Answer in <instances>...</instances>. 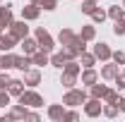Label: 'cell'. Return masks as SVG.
Here are the masks:
<instances>
[{"mask_svg":"<svg viewBox=\"0 0 125 122\" xmlns=\"http://www.w3.org/2000/svg\"><path fill=\"white\" fill-rule=\"evenodd\" d=\"M118 108H123V110H125V98H123V101H118Z\"/></svg>","mask_w":125,"mask_h":122,"instance_id":"836d02e7","label":"cell"},{"mask_svg":"<svg viewBox=\"0 0 125 122\" xmlns=\"http://www.w3.org/2000/svg\"><path fill=\"white\" fill-rule=\"evenodd\" d=\"M22 15H24V19H36V17H39V5H36V2H31V5H27Z\"/></svg>","mask_w":125,"mask_h":122,"instance_id":"5bb4252c","label":"cell"},{"mask_svg":"<svg viewBox=\"0 0 125 122\" xmlns=\"http://www.w3.org/2000/svg\"><path fill=\"white\" fill-rule=\"evenodd\" d=\"M10 103V93H5V89H0V108H5Z\"/></svg>","mask_w":125,"mask_h":122,"instance_id":"f546056e","label":"cell"},{"mask_svg":"<svg viewBox=\"0 0 125 122\" xmlns=\"http://www.w3.org/2000/svg\"><path fill=\"white\" fill-rule=\"evenodd\" d=\"M92 19H94V22H104V19H106V12H104V10H94Z\"/></svg>","mask_w":125,"mask_h":122,"instance_id":"83f0119b","label":"cell"},{"mask_svg":"<svg viewBox=\"0 0 125 122\" xmlns=\"http://www.w3.org/2000/svg\"><path fill=\"white\" fill-rule=\"evenodd\" d=\"M113 31H115L118 36H123V34H125V17L115 19V26H113Z\"/></svg>","mask_w":125,"mask_h":122,"instance_id":"603a6c76","label":"cell"},{"mask_svg":"<svg viewBox=\"0 0 125 122\" xmlns=\"http://www.w3.org/2000/svg\"><path fill=\"white\" fill-rule=\"evenodd\" d=\"M75 77H77V74H72V72H65V74H62V86L72 89V86H75Z\"/></svg>","mask_w":125,"mask_h":122,"instance_id":"7402d4cb","label":"cell"},{"mask_svg":"<svg viewBox=\"0 0 125 122\" xmlns=\"http://www.w3.org/2000/svg\"><path fill=\"white\" fill-rule=\"evenodd\" d=\"M94 34H96V31H94V26H84V29H82V34H79V36H82L84 41H92V38H94Z\"/></svg>","mask_w":125,"mask_h":122,"instance_id":"d4e9b609","label":"cell"},{"mask_svg":"<svg viewBox=\"0 0 125 122\" xmlns=\"http://www.w3.org/2000/svg\"><path fill=\"white\" fill-rule=\"evenodd\" d=\"M10 86V77L7 74H0V89H7Z\"/></svg>","mask_w":125,"mask_h":122,"instance_id":"1f68e13d","label":"cell"},{"mask_svg":"<svg viewBox=\"0 0 125 122\" xmlns=\"http://www.w3.org/2000/svg\"><path fill=\"white\" fill-rule=\"evenodd\" d=\"M10 34L15 36L17 41L27 38V34H29V26H27V22H12V24H10Z\"/></svg>","mask_w":125,"mask_h":122,"instance_id":"3957f363","label":"cell"},{"mask_svg":"<svg viewBox=\"0 0 125 122\" xmlns=\"http://www.w3.org/2000/svg\"><path fill=\"white\" fill-rule=\"evenodd\" d=\"M17 43V38L12 36V34H7V36H0V50L5 53V50H10V48Z\"/></svg>","mask_w":125,"mask_h":122,"instance_id":"30bf717a","label":"cell"},{"mask_svg":"<svg viewBox=\"0 0 125 122\" xmlns=\"http://www.w3.org/2000/svg\"><path fill=\"white\" fill-rule=\"evenodd\" d=\"M94 2H96V0H94Z\"/></svg>","mask_w":125,"mask_h":122,"instance_id":"e575fe53","label":"cell"},{"mask_svg":"<svg viewBox=\"0 0 125 122\" xmlns=\"http://www.w3.org/2000/svg\"><path fill=\"white\" fill-rule=\"evenodd\" d=\"M104 96H106V86L104 84L101 86L99 84H92V98H104Z\"/></svg>","mask_w":125,"mask_h":122,"instance_id":"d6986e66","label":"cell"},{"mask_svg":"<svg viewBox=\"0 0 125 122\" xmlns=\"http://www.w3.org/2000/svg\"><path fill=\"white\" fill-rule=\"evenodd\" d=\"M15 67V55H0V70Z\"/></svg>","mask_w":125,"mask_h":122,"instance_id":"ac0fdd59","label":"cell"},{"mask_svg":"<svg viewBox=\"0 0 125 122\" xmlns=\"http://www.w3.org/2000/svg\"><path fill=\"white\" fill-rule=\"evenodd\" d=\"M108 17L111 19H120V17H123V10H120L118 5H113V7L108 10Z\"/></svg>","mask_w":125,"mask_h":122,"instance_id":"484cf974","label":"cell"},{"mask_svg":"<svg viewBox=\"0 0 125 122\" xmlns=\"http://www.w3.org/2000/svg\"><path fill=\"white\" fill-rule=\"evenodd\" d=\"M19 103L39 108V105H43V98H41L39 93H34V91H22V96H19Z\"/></svg>","mask_w":125,"mask_h":122,"instance_id":"7a4b0ae2","label":"cell"},{"mask_svg":"<svg viewBox=\"0 0 125 122\" xmlns=\"http://www.w3.org/2000/svg\"><path fill=\"white\" fill-rule=\"evenodd\" d=\"M70 58H72V53H70V50H67V48H65V50H62V53H55V55H53V58H51V62H53V65H55V67H65V62L70 60Z\"/></svg>","mask_w":125,"mask_h":122,"instance_id":"8992f818","label":"cell"},{"mask_svg":"<svg viewBox=\"0 0 125 122\" xmlns=\"http://www.w3.org/2000/svg\"><path fill=\"white\" fill-rule=\"evenodd\" d=\"M84 98H87V96H84L82 91H72V89H70L62 103H67V105H79V103H84Z\"/></svg>","mask_w":125,"mask_h":122,"instance_id":"5b68a950","label":"cell"},{"mask_svg":"<svg viewBox=\"0 0 125 122\" xmlns=\"http://www.w3.org/2000/svg\"><path fill=\"white\" fill-rule=\"evenodd\" d=\"M82 81H84V84H89V86H92L94 81H96V72H94V70H89V67H87V72H84V74H82Z\"/></svg>","mask_w":125,"mask_h":122,"instance_id":"44dd1931","label":"cell"},{"mask_svg":"<svg viewBox=\"0 0 125 122\" xmlns=\"http://www.w3.org/2000/svg\"><path fill=\"white\" fill-rule=\"evenodd\" d=\"M36 41H39V48L41 50H46V53L53 50V38H51V34L46 29H36Z\"/></svg>","mask_w":125,"mask_h":122,"instance_id":"6da1fadb","label":"cell"},{"mask_svg":"<svg viewBox=\"0 0 125 122\" xmlns=\"http://www.w3.org/2000/svg\"><path fill=\"white\" fill-rule=\"evenodd\" d=\"M31 62H34V65H39V67H41V65H48V53H46V50L34 53V55H31Z\"/></svg>","mask_w":125,"mask_h":122,"instance_id":"9a60e30c","label":"cell"},{"mask_svg":"<svg viewBox=\"0 0 125 122\" xmlns=\"http://www.w3.org/2000/svg\"><path fill=\"white\" fill-rule=\"evenodd\" d=\"M58 38H60V43H62V46H67V43H70V41L75 38V34H72V31H70V29H62Z\"/></svg>","mask_w":125,"mask_h":122,"instance_id":"ffe728a7","label":"cell"},{"mask_svg":"<svg viewBox=\"0 0 125 122\" xmlns=\"http://www.w3.org/2000/svg\"><path fill=\"white\" fill-rule=\"evenodd\" d=\"M10 24H12V5H5V7H0V31Z\"/></svg>","mask_w":125,"mask_h":122,"instance_id":"277c9868","label":"cell"},{"mask_svg":"<svg viewBox=\"0 0 125 122\" xmlns=\"http://www.w3.org/2000/svg\"><path fill=\"white\" fill-rule=\"evenodd\" d=\"M48 117H51V120H62V117H65L62 105H51L48 108Z\"/></svg>","mask_w":125,"mask_h":122,"instance_id":"4fadbf2b","label":"cell"},{"mask_svg":"<svg viewBox=\"0 0 125 122\" xmlns=\"http://www.w3.org/2000/svg\"><path fill=\"white\" fill-rule=\"evenodd\" d=\"M7 91L12 93V96H22L24 86H22V81H17V79H10V86H7Z\"/></svg>","mask_w":125,"mask_h":122,"instance_id":"2e32d148","label":"cell"},{"mask_svg":"<svg viewBox=\"0 0 125 122\" xmlns=\"http://www.w3.org/2000/svg\"><path fill=\"white\" fill-rule=\"evenodd\" d=\"M94 60H96V55H87V53H82V65H84V67H92Z\"/></svg>","mask_w":125,"mask_h":122,"instance_id":"4316f807","label":"cell"},{"mask_svg":"<svg viewBox=\"0 0 125 122\" xmlns=\"http://www.w3.org/2000/svg\"><path fill=\"white\" fill-rule=\"evenodd\" d=\"M111 58H113L115 62H125V55H123V53H111Z\"/></svg>","mask_w":125,"mask_h":122,"instance_id":"d6a6232c","label":"cell"},{"mask_svg":"<svg viewBox=\"0 0 125 122\" xmlns=\"http://www.w3.org/2000/svg\"><path fill=\"white\" fill-rule=\"evenodd\" d=\"M94 10H96V2H94V0H87V2H82V12H84V15H92Z\"/></svg>","mask_w":125,"mask_h":122,"instance_id":"cb8c5ba5","label":"cell"},{"mask_svg":"<svg viewBox=\"0 0 125 122\" xmlns=\"http://www.w3.org/2000/svg\"><path fill=\"white\" fill-rule=\"evenodd\" d=\"M39 79H41V74H39L36 70H24V81H27L29 86H36Z\"/></svg>","mask_w":125,"mask_h":122,"instance_id":"9c48e42d","label":"cell"},{"mask_svg":"<svg viewBox=\"0 0 125 122\" xmlns=\"http://www.w3.org/2000/svg\"><path fill=\"white\" fill-rule=\"evenodd\" d=\"M87 115L89 117H96V115H101V103H99V98H92V101H87Z\"/></svg>","mask_w":125,"mask_h":122,"instance_id":"52a82bcc","label":"cell"},{"mask_svg":"<svg viewBox=\"0 0 125 122\" xmlns=\"http://www.w3.org/2000/svg\"><path fill=\"white\" fill-rule=\"evenodd\" d=\"M15 67H17V70H22V72L29 70V67H31V58L27 55V53H24L22 58H15Z\"/></svg>","mask_w":125,"mask_h":122,"instance_id":"7c38bea8","label":"cell"},{"mask_svg":"<svg viewBox=\"0 0 125 122\" xmlns=\"http://www.w3.org/2000/svg\"><path fill=\"white\" fill-rule=\"evenodd\" d=\"M104 113H106V115H108V117H115V115H118V105H115V103H111V105L106 108V110H104Z\"/></svg>","mask_w":125,"mask_h":122,"instance_id":"4dcf8cb0","label":"cell"},{"mask_svg":"<svg viewBox=\"0 0 125 122\" xmlns=\"http://www.w3.org/2000/svg\"><path fill=\"white\" fill-rule=\"evenodd\" d=\"M101 77H104V79H115V77H118V67H115V65H106V67L101 70Z\"/></svg>","mask_w":125,"mask_h":122,"instance_id":"e0dca14e","label":"cell"},{"mask_svg":"<svg viewBox=\"0 0 125 122\" xmlns=\"http://www.w3.org/2000/svg\"><path fill=\"white\" fill-rule=\"evenodd\" d=\"M94 55H96L99 60H108V58H111L108 43H99V46H94Z\"/></svg>","mask_w":125,"mask_h":122,"instance_id":"ba28073f","label":"cell"},{"mask_svg":"<svg viewBox=\"0 0 125 122\" xmlns=\"http://www.w3.org/2000/svg\"><path fill=\"white\" fill-rule=\"evenodd\" d=\"M22 48H24V53H27V55H34V53H36V48H39V41L22 38Z\"/></svg>","mask_w":125,"mask_h":122,"instance_id":"8fae6325","label":"cell"},{"mask_svg":"<svg viewBox=\"0 0 125 122\" xmlns=\"http://www.w3.org/2000/svg\"><path fill=\"white\" fill-rule=\"evenodd\" d=\"M106 103H115V105H118V93L106 89Z\"/></svg>","mask_w":125,"mask_h":122,"instance_id":"f1b7e54d","label":"cell"}]
</instances>
